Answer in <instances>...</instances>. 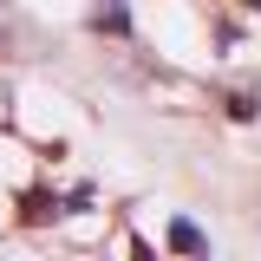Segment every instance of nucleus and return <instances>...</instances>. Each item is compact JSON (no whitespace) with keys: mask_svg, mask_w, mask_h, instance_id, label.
Returning a JSON list of instances; mask_svg holds the SVG:
<instances>
[{"mask_svg":"<svg viewBox=\"0 0 261 261\" xmlns=\"http://www.w3.org/2000/svg\"><path fill=\"white\" fill-rule=\"evenodd\" d=\"M255 242H261V209H255Z\"/></svg>","mask_w":261,"mask_h":261,"instance_id":"2","label":"nucleus"},{"mask_svg":"<svg viewBox=\"0 0 261 261\" xmlns=\"http://www.w3.org/2000/svg\"><path fill=\"white\" fill-rule=\"evenodd\" d=\"M170 248H183V255H209V242H202V228H196V222H183V216L170 222Z\"/></svg>","mask_w":261,"mask_h":261,"instance_id":"1","label":"nucleus"}]
</instances>
